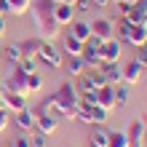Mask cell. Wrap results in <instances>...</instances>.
<instances>
[{"mask_svg":"<svg viewBox=\"0 0 147 147\" xmlns=\"http://www.w3.org/2000/svg\"><path fill=\"white\" fill-rule=\"evenodd\" d=\"M54 5H56V0H35L27 11L32 16L35 38H40V40H56V35H59V24L54 19Z\"/></svg>","mask_w":147,"mask_h":147,"instance_id":"obj_1","label":"cell"},{"mask_svg":"<svg viewBox=\"0 0 147 147\" xmlns=\"http://www.w3.org/2000/svg\"><path fill=\"white\" fill-rule=\"evenodd\" d=\"M51 96H54V110H51V115H62L67 120L75 118V110H78V105H80V91H78V86L72 80H64Z\"/></svg>","mask_w":147,"mask_h":147,"instance_id":"obj_2","label":"cell"},{"mask_svg":"<svg viewBox=\"0 0 147 147\" xmlns=\"http://www.w3.org/2000/svg\"><path fill=\"white\" fill-rule=\"evenodd\" d=\"M120 38L126 43H131V46H144L147 43V22H139V24H128L126 19H120Z\"/></svg>","mask_w":147,"mask_h":147,"instance_id":"obj_3","label":"cell"},{"mask_svg":"<svg viewBox=\"0 0 147 147\" xmlns=\"http://www.w3.org/2000/svg\"><path fill=\"white\" fill-rule=\"evenodd\" d=\"M38 62H43L48 70H59L64 62V54L56 48L54 40H40V48H38Z\"/></svg>","mask_w":147,"mask_h":147,"instance_id":"obj_4","label":"cell"},{"mask_svg":"<svg viewBox=\"0 0 147 147\" xmlns=\"http://www.w3.org/2000/svg\"><path fill=\"white\" fill-rule=\"evenodd\" d=\"M3 83H5V91H13V94H22V96H30V94H27V72H24L19 64L11 67V75H8V80H3Z\"/></svg>","mask_w":147,"mask_h":147,"instance_id":"obj_5","label":"cell"},{"mask_svg":"<svg viewBox=\"0 0 147 147\" xmlns=\"http://www.w3.org/2000/svg\"><path fill=\"white\" fill-rule=\"evenodd\" d=\"M142 72H144V67L136 62V59H131V62H126L120 67V83L123 86H136L142 80Z\"/></svg>","mask_w":147,"mask_h":147,"instance_id":"obj_6","label":"cell"},{"mask_svg":"<svg viewBox=\"0 0 147 147\" xmlns=\"http://www.w3.org/2000/svg\"><path fill=\"white\" fill-rule=\"evenodd\" d=\"M120 54H123V48H120V40L118 38L102 40V48H99L102 62H120Z\"/></svg>","mask_w":147,"mask_h":147,"instance_id":"obj_7","label":"cell"},{"mask_svg":"<svg viewBox=\"0 0 147 147\" xmlns=\"http://www.w3.org/2000/svg\"><path fill=\"white\" fill-rule=\"evenodd\" d=\"M126 19L128 24H139V22H147V0H136V3L128 5V11L120 16Z\"/></svg>","mask_w":147,"mask_h":147,"instance_id":"obj_8","label":"cell"},{"mask_svg":"<svg viewBox=\"0 0 147 147\" xmlns=\"http://www.w3.org/2000/svg\"><path fill=\"white\" fill-rule=\"evenodd\" d=\"M54 19L59 27H70V24L75 22V8L72 3H56L54 5Z\"/></svg>","mask_w":147,"mask_h":147,"instance_id":"obj_9","label":"cell"},{"mask_svg":"<svg viewBox=\"0 0 147 147\" xmlns=\"http://www.w3.org/2000/svg\"><path fill=\"white\" fill-rule=\"evenodd\" d=\"M126 139H128V147H144V126H142V118L131 120V126L126 128Z\"/></svg>","mask_w":147,"mask_h":147,"instance_id":"obj_10","label":"cell"},{"mask_svg":"<svg viewBox=\"0 0 147 147\" xmlns=\"http://www.w3.org/2000/svg\"><path fill=\"white\" fill-rule=\"evenodd\" d=\"M88 24H91V35H96L99 40L115 38V24L110 19H96V22H88Z\"/></svg>","mask_w":147,"mask_h":147,"instance_id":"obj_11","label":"cell"},{"mask_svg":"<svg viewBox=\"0 0 147 147\" xmlns=\"http://www.w3.org/2000/svg\"><path fill=\"white\" fill-rule=\"evenodd\" d=\"M35 128H38L40 134H46V136L56 134V128H59L56 115H48V112H38V115H35Z\"/></svg>","mask_w":147,"mask_h":147,"instance_id":"obj_12","label":"cell"},{"mask_svg":"<svg viewBox=\"0 0 147 147\" xmlns=\"http://www.w3.org/2000/svg\"><path fill=\"white\" fill-rule=\"evenodd\" d=\"M11 118H13V123L19 126L22 131H32V128H35V112L30 107H24L19 112H11Z\"/></svg>","mask_w":147,"mask_h":147,"instance_id":"obj_13","label":"cell"},{"mask_svg":"<svg viewBox=\"0 0 147 147\" xmlns=\"http://www.w3.org/2000/svg\"><path fill=\"white\" fill-rule=\"evenodd\" d=\"M96 105L99 107H105V110H115V86H102V88L96 91Z\"/></svg>","mask_w":147,"mask_h":147,"instance_id":"obj_14","label":"cell"},{"mask_svg":"<svg viewBox=\"0 0 147 147\" xmlns=\"http://www.w3.org/2000/svg\"><path fill=\"white\" fill-rule=\"evenodd\" d=\"M99 72L105 75V80L110 86H120V62H102Z\"/></svg>","mask_w":147,"mask_h":147,"instance_id":"obj_15","label":"cell"},{"mask_svg":"<svg viewBox=\"0 0 147 147\" xmlns=\"http://www.w3.org/2000/svg\"><path fill=\"white\" fill-rule=\"evenodd\" d=\"M3 105L8 112H19L27 107V96H22V94H13V91H5L3 94Z\"/></svg>","mask_w":147,"mask_h":147,"instance_id":"obj_16","label":"cell"},{"mask_svg":"<svg viewBox=\"0 0 147 147\" xmlns=\"http://www.w3.org/2000/svg\"><path fill=\"white\" fill-rule=\"evenodd\" d=\"M62 48H64V56H80V54H83V43L78 40V38H72L70 32H64Z\"/></svg>","mask_w":147,"mask_h":147,"instance_id":"obj_17","label":"cell"},{"mask_svg":"<svg viewBox=\"0 0 147 147\" xmlns=\"http://www.w3.org/2000/svg\"><path fill=\"white\" fill-rule=\"evenodd\" d=\"M67 32H70L72 38H78L80 43H86V40L91 38V24H88V22H83V19H78V22L70 24V30H67Z\"/></svg>","mask_w":147,"mask_h":147,"instance_id":"obj_18","label":"cell"},{"mask_svg":"<svg viewBox=\"0 0 147 147\" xmlns=\"http://www.w3.org/2000/svg\"><path fill=\"white\" fill-rule=\"evenodd\" d=\"M62 64H64L67 75H72V78H80V75L86 72V64H83V59H80V56H67Z\"/></svg>","mask_w":147,"mask_h":147,"instance_id":"obj_19","label":"cell"},{"mask_svg":"<svg viewBox=\"0 0 147 147\" xmlns=\"http://www.w3.org/2000/svg\"><path fill=\"white\" fill-rule=\"evenodd\" d=\"M80 59H83L86 70H99V67H102V56H99V51H94V48H86V46H83Z\"/></svg>","mask_w":147,"mask_h":147,"instance_id":"obj_20","label":"cell"},{"mask_svg":"<svg viewBox=\"0 0 147 147\" xmlns=\"http://www.w3.org/2000/svg\"><path fill=\"white\" fill-rule=\"evenodd\" d=\"M30 5H32V0H5L8 13H13V16H24L30 11Z\"/></svg>","mask_w":147,"mask_h":147,"instance_id":"obj_21","label":"cell"},{"mask_svg":"<svg viewBox=\"0 0 147 147\" xmlns=\"http://www.w3.org/2000/svg\"><path fill=\"white\" fill-rule=\"evenodd\" d=\"M88 115H91V126H102V123H107V120H110V110L94 105V107H88Z\"/></svg>","mask_w":147,"mask_h":147,"instance_id":"obj_22","label":"cell"},{"mask_svg":"<svg viewBox=\"0 0 147 147\" xmlns=\"http://www.w3.org/2000/svg\"><path fill=\"white\" fill-rule=\"evenodd\" d=\"M3 59H8V64H11V67L19 64V59H22V48H19V43L3 46Z\"/></svg>","mask_w":147,"mask_h":147,"instance_id":"obj_23","label":"cell"},{"mask_svg":"<svg viewBox=\"0 0 147 147\" xmlns=\"http://www.w3.org/2000/svg\"><path fill=\"white\" fill-rule=\"evenodd\" d=\"M19 48H22V56H32V59H38L40 38H30V40H22V43H19Z\"/></svg>","mask_w":147,"mask_h":147,"instance_id":"obj_24","label":"cell"},{"mask_svg":"<svg viewBox=\"0 0 147 147\" xmlns=\"http://www.w3.org/2000/svg\"><path fill=\"white\" fill-rule=\"evenodd\" d=\"M43 88V75L35 70V72H27V94H38Z\"/></svg>","mask_w":147,"mask_h":147,"instance_id":"obj_25","label":"cell"},{"mask_svg":"<svg viewBox=\"0 0 147 147\" xmlns=\"http://www.w3.org/2000/svg\"><path fill=\"white\" fill-rule=\"evenodd\" d=\"M128 86H115V110H123L128 105Z\"/></svg>","mask_w":147,"mask_h":147,"instance_id":"obj_26","label":"cell"},{"mask_svg":"<svg viewBox=\"0 0 147 147\" xmlns=\"http://www.w3.org/2000/svg\"><path fill=\"white\" fill-rule=\"evenodd\" d=\"M107 142H110V131L96 126V131L91 134V147H107Z\"/></svg>","mask_w":147,"mask_h":147,"instance_id":"obj_27","label":"cell"},{"mask_svg":"<svg viewBox=\"0 0 147 147\" xmlns=\"http://www.w3.org/2000/svg\"><path fill=\"white\" fill-rule=\"evenodd\" d=\"M86 75H88V80H91V88H94V91H99L102 86H107L105 75H102L99 70H86Z\"/></svg>","mask_w":147,"mask_h":147,"instance_id":"obj_28","label":"cell"},{"mask_svg":"<svg viewBox=\"0 0 147 147\" xmlns=\"http://www.w3.org/2000/svg\"><path fill=\"white\" fill-rule=\"evenodd\" d=\"M107 147H128L126 131H110V142H107Z\"/></svg>","mask_w":147,"mask_h":147,"instance_id":"obj_29","label":"cell"},{"mask_svg":"<svg viewBox=\"0 0 147 147\" xmlns=\"http://www.w3.org/2000/svg\"><path fill=\"white\" fill-rule=\"evenodd\" d=\"M72 120H78V123H83V126H91L88 107H80V105H78V110H75V118H72Z\"/></svg>","mask_w":147,"mask_h":147,"instance_id":"obj_30","label":"cell"},{"mask_svg":"<svg viewBox=\"0 0 147 147\" xmlns=\"http://www.w3.org/2000/svg\"><path fill=\"white\" fill-rule=\"evenodd\" d=\"M94 105H96V91L80 94V107H94Z\"/></svg>","mask_w":147,"mask_h":147,"instance_id":"obj_31","label":"cell"},{"mask_svg":"<svg viewBox=\"0 0 147 147\" xmlns=\"http://www.w3.org/2000/svg\"><path fill=\"white\" fill-rule=\"evenodd\" d=\"M35 62H38V59H32V56H22L19 59V67H22L24 72H35Z\"/></svg>","mask_w":147,"mask_h":147,"instance_id":"obj_32","label":"cell"},{"mask_svg":"<svg viewBox=\"0 0 147 147\" xmlns=\"http://www.w3.org/2000/svg\"><path fill=\"white\" fill-rule=\"evenodd\" d=\"M136 62H139L142 67H147V43H144V46H139V48H136Z\"/></svg>","mask_w":147,"mask_h":147,"instance_id":"obj_33","label":"cell"},{"mask_svg":"<svg viewBox=\"0 0 147 147\" xmlns=\"http://www.w3.org/2000/svg\"><path fill=\"white\" fill-rule=\"evenodd\" d=\"M8 123H11V112L3 107V110H0V131H5V128H8Z\"/></svg>","mask_w":147,"mask_h":147,"instance_id":"obj_34","label":"cell"},{"mask_svg":"<svg viewBox=\"0 0 147 147\" xmlns=\"http://www.w3.org/2000/svg\"><path fill=\"white\" fill-rule=\"evenodd\" d=\"M72 8H75L78 13H86V11L91 8V0H75V3H72Z\"/></svg>","mask_w":147,"mask_h":147,"instance_id":"obj_35","label":"cell"},{"mask_svg":"<svg viewBox=\"0 0 147 147\" xmlns=\"http://www.w3.org/2000/svg\"><path fill=\"white\" fill-rule=\"evenodd\" d=\"M51 110H54V96H46V99L40 102V110L38 112H48V115H51Z\"/></svg>","mask_w":147,"mask_h":147,"instance_id":"obj_36","label":"cell"},{"mask_svg":"<svg viewBox=\"0 0 147 147\" xmlns=\"http://www.w3.org/2000/svg\"><path fill=\"white\" fill-rule=\"evenodd\" d=\"M11 147H32L30 144V136H16V139L11 142Z\"/></svg>","mask_w":147,"mask_h":147,"instance_id":"obj_37","label":"cell"},{"mask_svg":"<svg viewBox=\"0 0 147 147\" xmlns=\"http://www.w3.org/2000/svg\"><path fill=\"white\" fill-rule=\"evenodd\" d=\"M30 144H32V147H46V134H40V131H38V134H35V139H30Z\"/></svg>","mask_w":147,"mask_h":147,"instance_id":"obj_38","label":"cell"},{"mask_svg":"<svg viewBox=\"0 0 147 147\" xmlns=\"http://www.w3.org/2000/svg\"><path fill=\"white\" fill-rule=\"evenodd\" d=\"M5 30H8V27H5V19H3V16H0V38L5 35Z\"/></svg>","mask_w":147,"mask_h":147,"instance_id":"obj_39","label":"cell"},{"mask_svg":"<svg viewBox=\"0 0 147 147\" xmlns=\"http://www.w3.org/2000/svg\"><path fill=\"white\" fill-rule=\"evenodd\" d=\"M91 3H94V5H99V8H102V5H110V3H112V0H91Z\"/></svg>","mask_w":147,"mask_h":147,"instance_id":"obj_40","label":"cell"},{"mask_svg":"<svg viewBox=\"0 0 147 147\" xmlns=\"http://www.w3.org/2000/svg\"><path fill=\"white\" fill-rule=\"evenodd\" d=\"M142 126H144V139H147V112L142 115Z\"/></svg>","mask_w":147,"mask_h":147,"instance_id":"obj_41","label":"cell"},{"mask_svg":"<svg viewBox=\"0 0 147 147\" xmlns=\"http://www.w3.org/2000/svg\"><path fill=\"white\" fill-rule=\"evenodd\" d=\"M3 94H5V83L0 80V96H3Z\"/></svg>","mask_w":147,"mask_h":147,"instance_id":"obj_42","label":"cell"},{"mask_svg":"<svg viewBox=\"0 0 147 147\" xmlns=\"http://www.w3.org/2000/svg\"><path fill=\"white\" fill-rule=\"evenodd\" d=\"M118 3H128V5H131V3H136V0H118Z\"/></svg>","mask_w":147,"mask_h":147,"instance_id":"obj_43","label":"cell"},{"mask_svg":"<svg viewBox=\"0 0 147 147\" xmlns=\"http://www.w3.org/2000/svg\"><path fill=\"white\" fill-rule=\"evenodd\" d=\"M56 3H75V0H56Z\"/></svg>","mask_w":147,"mask_h":147,"instance_id":"obj_44","label":"cell"},{"mask_svg":"<svg viewBox=\"0 0 147 147\" xmlns=\"http://www.w3.org/2000/svg\"><path fill=\"white\" fill-rule=\"evenodd\" d=\"M0 62H3V46H0Z\"/></svg>","mask_w":147,"mask_h":147,"instance_id":"obj_45","label":"cell"},{"mask_svg":"<svg viewBox=\"0 0 147 147\" xmlns=\"http://www.w3.org/2000/svg\"><path fill=\"white\" fill-rule=\"evenodd\" d=\"M3 107H5V105H3V96H0V110H3Z\"/></svg>","mask_w":147,"mask_h":147,"instance_id":"obj_46","label":"cell"},{"mask_svg":"<svg viewBox=\"0 0 147 147\" xmlns=\"http://www.w3.org/2000/svg\"><path fill=\"white\" fill-rule=\"evenodd\" d=\"M8 147H11V144H8Z\"/></svg>","mask_w":147,"mask_h":147,"instance_id":"obj_47","label":"cell"}]
</instances>
